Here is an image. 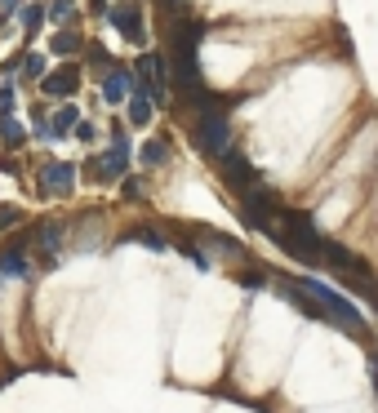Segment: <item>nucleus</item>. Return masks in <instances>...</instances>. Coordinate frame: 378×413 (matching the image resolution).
Returning a JSON list of instances; mask_svg holds the SVG:
<instances>
[{
  "label": "nucleus",
  "instance_id": "nucleus-1",
  "mask_svg": "<svg viewBox=\"0 0 378 413\" xmlns=\"http://www.w3.org/2000/svg\"><path fill=\"white\" fill-rule=\"evenodd\" d=\"M196 27L191 22H182L178 36H174V63H178V80L187 84L191 93H201V71H196Z\"/></svg>",
  "mask_w": 378,
  "mask_h": 413
},
{
  "label": "nucleus",
  "instance_id": "nucleus-2",
  "mask_svg": "<svg viewBox=\"0 0 378 413\" xmlns=\"http://www.w3.org/2000/svg\"><path fill=\"white\" fill-rule=\"evenodd\" d=\"M125 169H129V138H125V129H116V133H112V147H107V156L89 160V165H85V174H89V178H103V182H112V178H125Z\"/></svg>",
  "mask_w": 378,
  "mask_h": 413
},
{
  "label": "nucleus",
  "instance_id": "nucleus-3",
  "mask_svg": "<svg viewBox=\"0 0 378 413\" xmlns=\"http://www.w3.org/2000/svg\"><path fill=\"white\" fill-rule=\"evenodd\" d=\"M196 142L210 156H218V160H223V156L231 151V125H227V116L218 112H201V125H196Z\"/></svg>",
  "mask_w": 378,
  "mask_h": 413
},
{
  "label": "nucleus",
  "instance_id": "nucleus-4",
  "mask_svg": "<svg viewBox=\"0 0 378 413\" xmlns=\"http://www.w3.org/2000/svg\"><path fill=\"white\" fill-rule=\"evenodd\" d=\"M71 187H76V165L54 160V165H45V169H41V196H45V200L67 196Z\"/></svg>",
  "mask_w": 378,
  "mask_h": 413
},
{
  "label": "nucleus",
  "instance_id": "nucleus-5",
  "mask_svg": "<svg viewBox=\"0 0 378 413\" xmlns=\"http://www.w3.org/2000/svg\"><path fill=\"white\" fill-rule=\"evenodd\" d=\"M223 174H227V187L240 191V196H249V187H259V174H254V165L240 151H227L223 156Z\"/></svg>",
  "mask_w": 378,
  "mask_h": 413
},
{
  "label": "nucleus",
  "instance_id": "nucleus-6",
  "mask_svg": "<svg viewBox=\"0 0 378 413\" xmlns=\"http://www.w3.org/2000/svg\"><path fill=\"white\" fill-rule=\"evenodd\" d=\"M107 18H112V27L125 36V40L147 45V31H143V14H138V5H116V9H107Z\"/></svg>",
  "mask_w": 378,
  "mask_h": 413
},
{
  "label": "nucleus",
  "instance_id": "nucleus-7",
  "mask_svg": "<svg viewBox=\"0 0 378 413\" xmlns=\"http://www.w3.org/2000/svg\"><path fill=\"white\" fill-rule=\"evenodd\" d=\"M133 76H138V71L112 67V71H107V76H103V98H107V103H125L129 93L138 89V80H133Z\"/></svg>",
  "mask_w": 378,
  "mask_h": 413
},
{
  "label": "nucleus",
  "instance_id": "nucleus-8",
  "mask_svg": "<svg viewBox=\"0 0 378 413\" xmlns=\"http://www.w3.org/2000/svg\"><path fill=\"white\" fill-rule=\"evenodd\" d=\"M41 89L50 93V98H71V93L80 89V71H76V67H58L54 76L41 80Z\"/></svg>",
  "mask_w": 378,
  "mask_h": 413
},
{
  "label": "nucleus",
  "instance_id": "nucleus-9",
  "mask_svg": "<svg viewBox=\"0 0 378 413\" xmlns=\"http://www.w3.org/2000/svg\"><path fill=\"white\" fill-rule=\"evenodd\" d=\"M161 71H165L161 54H143V58H138V76L147 80V93H152V98H165V76H161Z\"/></svg>",
  "mask_w": 378,
  "mask_h": 413
},
{
  "label": "nucleus",
  "instance_id": "nucleus-10",
  "mask_svg": "<svg viewBox=\"0 0 378 413\" xmlns=\"http://www.w3.org/2000/svg\"><path fill=\"white\" fill-rule=\"evenodd\" d=\"M0 276H14V280H27L31 276V262H27V249L9 245L5 253H0Z\"/></svg>",
  "mask_w": 378,
  "mask_h": 413
},
{
  "label": "nucleus",
  "instance_id": "nucleus-11",
  "mask_svg": "<svg viewBox=\"0 0 378 413\" xmlns=\"http://www.w3.org/2000/svg\"><path fill=\"white\" fill-rule=\"evenodd\" d=\"M129 125H138V129H143V125H152V98L143 93V84L129 93Z\"/></svg>",
  "mask_w": 378,
  "mask_h": 413
},
{
  "label": "nucleus",
  "instance_id": "nucleus-12",
  "mask_svg": "<svg viewBox=\"0 0 378 413\" xmlns=\"http://www.w3.org/2000/svg\"><path fill=\"white\" fill-rule=\"evenodd\" d=\"M36 245H41L45 258H58V245H63V223H45L41 236H36Z\"/></svg>",
  "mask_w": 378,
  "mask_h": 413
},
{
  "label": "nucleus",
  "instance_id": "nucleus-13",
  "mask_svg": "<svg viewBox=\"0 0 378 413\" xmlns=\"http://www.w3.org/2000/svg\"><path fill=\"white\" fill-rule=\"evenodd\" d=\"M80 125V107H71V103H63V107H58V116H54V142L58 138H63V133L67 129H76Z\"/></svg>",
  "mask_w": 378,
  "mask_h": 413
},
{
  "label": "nucleus",
  "instance_id": "nucleus-14",
  "mask_svg": "<svg viewBox=\"0 0 378 413\" xmlns=\"http://www.w3.org/2000/svg\"><path fill=\"white\" fill-rule=\"evenodd\" d=\"M50 50H54V54H63V58H67V54H76V50H80V36H76V31H67V27H63V31H54V40H50Z\"/></svg>",
  "mask_w": 378,
  "mask_h": 413
},
{
  "label": "nucleus",
  "instance_id": "nucleus-15",
  "mask_svg": "<svg viewBox=\"0 0 378 413\" xmlns=\"http://www.w3.org/2000/svg\"><path fill=\"white\" fill-rule=\"evenodd\" d=\"M45 14H50V22H54V27H67L76 9H71V0H50V5H45Z\"/></svg>",
  "mask_w": 378,
  "mask_h": 413
},
{
  "label": "nucleus",
  "instance_id": "nucleus-16",
  "mask_svg": "<svg viewBox=\"0 0 378 413\" xmlns=\"http://www.w3.org/2000/svg\"><path fill=\"white\" fill-rule=\"evenodd\" d=\"M169 160V142L165 138H152L147 147H143V165H165Z\"/></svg>",
  "mask_w": 378,
  "mask_h": 413
},
{
  "label": "nucleus",
  "instance_id": "nucleus-17",
  "mask_svg": "<svg viewBox=\"0 0 378 413\" xmlns=\"http://www.w3.org/2000/svg\"><path fill=\"white\" fill-rule=\"evenodd\" d=\"M18 18H22V27H27V31H36L50 14H45V5H22V9H18Z\"/></svg>",
  "mask_w": 378,
  "mask_h": 413
},
{
  "label": "nucleus",
  "instance_id": "nucleus-18",
  "mask_svg": "<svg viewBox=\"0 0 378 413\" xmlns=\"http://www.w3.org/2000/svg\"><path fill=\"white\" fill-rule=\"evenodd\" d=\"M9 116H14V84H0V120H9Z\"/></svg>",
  "mask_w": 378,
  "mask_h": 413
},
{
  "label": "nucleus",
  "instance_id": "nucleus-19",
  "mask_svg": "<svg viewBox=\"0 0 378 413\" xmlns=\"http://www.w3.org/2000/svg\"><path fill=\"white\" fill-rule=\"evenodd\" d=\"M0 133H5V142H22V138H27V133H22V125H18L14 116H9V120H0Z\"/></svg>",
  "mask_w": 378,
  "mask_h": 413
},
{
  "label": "nucleus",
  "instance_id": "nucleus-20",
  "mask_svg": "<svg viewBox=\"0 0 378 413\" xmlns=\"http://www.w3.org/2000/svg\"><path fill=\"white\" fill-rule=\"evenodd\" d=\"M18 218H22V209H18V204H0V232H9V227H14Z\"/></svg>",
  "mask_w": 378,
  "mask_h": 413
},
{
  "label": "nucleus",
  "instance_id": "nucleus-21",
  "mask_svg": "<svg viewBox=\"0 0 378 413\" xmlns=\"http://www.w3.org/2000/svg\"><path fill=\"white\" fill-rule=\"evenodd\" d=\"M22 67H27V76H45V58H41V54L22 58Z\"/></svg>",
  "mask_w": 378,
  "mask_h": 413
},
{
  "label": "nucleus",
  "instance_id": "nucleus-22",
  "mask_svg": "<svg viewBox=\"0 0 378 413\" xmlns=\"http://www.w3.org/2000/svg\"><path fill=\"white\" fill-rule=\"evenodd\" d=\"M133 240H143V245H152V249H165V240L156 232H133Z\"/></svg>",
  "mask_w": 378,
  "mask_h": 413
},
{
  "label": "nucleus",
  "instance_id": "nucleus-23",
  "mask_svg": "<svg viewBox=\"0 0 378 413\" xmlns=\"http://www.w3.org/2000/svg\"><path fill=\"white\" fill-rule=\"evenodd\" d=\"M240 285L254 294V289H263V276H259V271H245V276H240Z\"/></svg>",
  "mask_w": 378,
  "mask_h": 413
},
{
  "label": "nucleus",
  "instance_id": "nucleus-24",
  "mask_svg": "<svg viewBox=\"0 0 378 413\" xmlns=\"http://www.w3.org/2000/svg\"><path fill=\"white\" fill-rule=\"evenodd\" d=\"M120 191H125V196H129V200H138V196H143V187H138V178H125V187H120Z\"/></svg>",
  "mask_w": 378,
  "mask_h": 413
},
{
  "label": "nucleus",
  "instance_id": "nucleus-25",
  "mask_svg": "<svg viewBox=\"0 0 378 413\" xmlns=\"http://www.w3.org/2000/svg\"><path fill=\"white\" fill-rule=\"evenodd\" d=\"M76 138H80V142H94V125H85V120H80V125H76Z\"/></svg>",
  "mask_w": 378,
  "mask_h": 413
},
{
  "label": "nucleus",
  "instance_id": "nucleus-26",
  "mask_svg": "<svg viewBox=\"0 0 378 413\" xmlns=\"http://www.w3.org/2000/svg\"><path fill=\"white\" fill-rule=\"evenodd\" d=\"M0 9H9V14H18V0H0Z\"/></svg>",
  "mask_w": 378,
  "mask_h": 413
}]
</instances>
